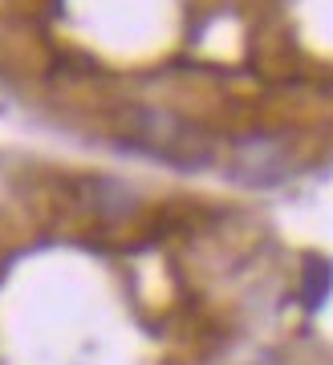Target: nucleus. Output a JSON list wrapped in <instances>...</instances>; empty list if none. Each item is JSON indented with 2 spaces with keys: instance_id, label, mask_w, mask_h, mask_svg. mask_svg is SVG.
Instances as JSON below:
<instances>
[]
</instances>
